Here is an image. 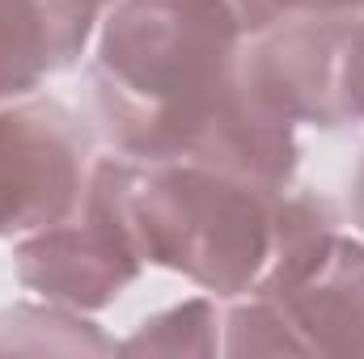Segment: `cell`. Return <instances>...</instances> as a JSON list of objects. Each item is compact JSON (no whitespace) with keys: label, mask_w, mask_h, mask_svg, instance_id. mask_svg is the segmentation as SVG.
<instances>
[{"label":"cell","mask_w":364,"mask_h":359,"mask_svg":"<svg viewBox=\"0 0 364 359\" xmlns=\"http://www.w3.org/2000/svg\"><path fill=\"white\" fill-rule=\"evenodd\" d=\"M242 81L288 123L348 127L364 118V17L284 13L242 51Z\"/></svg>","instance_id":"cell-3"},{"label":"cell","mask_w":364,"mask_h":359,"mask_svg":"<svg viewBox=\"0 0 364 359\" xmlns=\"http://www.w3.org/2000/svg\"><path fill=\"white\" fill-rule=\"evenodd\" d=\"M81 4H90L93 13H102V9H114V4H119V0H81Z\"/></svg>","instance_id":"cell-14"},{"label":"cell","mask_w":364,"mask_h":359,"mask_svg":"<svg viewBox=\"0 0 364 359\" xmlns=\"http://www.w3.org/2000/svg\"><path fill=\"white\" fill-rule=\"evenodd\" d=\"M225 330L229 334H225L220 351H229V355H305L296 330L259 292H250V304H237L225 317Z\"/></svg>","instance_id":"cell-10"},{"label":"cell","mask_w":364,"mask_h":359,"mask_svg":"<svg viewBox=\"0 0 364 359\" xmlns=\"http://www.w3.org/2000/svg\"><path fill=\"white\" fill-rule=\"evenodd\" d=\"M229 9L237 13V21H242V30H246V34L267 30L275 17H279V9H275L272 0H229Z\"/></svg>","instance_id":"cell-11"},{"label":"cell","mask_w":364,"mask_h":359,"mask_svg":"<svg viewBox=\"0 0 364 359\" xmlns=\"http://www.w3.org/2000/svg\"><path fill=\"white\" fill-rule=\"evenodd\" d=\"M4 351H64V355H110L119 343H110L97 326H90L77 309L64 304H17L0 313V355Z\"/></svg>","instance_id":"cell-8"},{"label":"cell","mask_w":364,"mask_h":359,"mask_svg":"<svg viewBox=\"0 0 364 359\" xmlns=\"http://www.w3.org/2000/svg\"><path fill=\"white\" fill-rule=\"evenodd\" d=\"M216 304L212 300H186L157 317H149L127 343H119L123 355H216Z\"/></svg>","instance_id":"cell-9"},{"label":"cell","mask_w":364,"mask_h":359,"mask_svg":"<svg viewBox=\"0 0 364 359\" xmlns=\"http://www.w3.org/2000/svg\"><path fill=\"white\" fill-rule=\"evenodd\" d=\"M255 292L284 313L305 355H364V245L335 224L288 245Z\"/></svg>","instance_id":"cell-6"},{"label":"cell","mask_w":364,"mask_h":359,"mask_svg":"<svg viewBox=\"0 0 364 359\" xmlns=\"http://www.w3.org/2000/svg\"><path fill=\"white\" fill-rule=\"evenodd\" d=\"M140 267L144 258L136 254L110 194L93 174L77 220L68 216L51 228H38L13 250V270L30 292L77 313L119 300L140 279Z\"/></svg>","instance_id":"cell-5"},{"label":"cell","mask_w":364,"mask_h":359,"mask_svg":"<svg viewBox=\"0 0 364 359\" xmlns=\"http://www.w3.org/2000/svg\"><path fill=\"white\" fill-rule=\"evenodd\" d=\"M242 38L229 0H119L90 72L110 144L292 190L296 123L242 81Z\"/></svg>","instance_id":"cell-1"},{"label":"cell","mask_w":364,"mask_h":359,"mask_svg":"<svg viewBox=\"0 0 364 359\" xmlns=\"http://www.w3.org/2000/svg\"><path fill=\"white\" fill-rule=\"evenodd\" d=\"M81 0H0V101L34 93L51 72L81 60L93 34Z\"/></svg>","instance_id":"cell-7"},{"label":"cell","mask_w":364,"mask_h":359,"mask_svg":"<svg viewBox=\"0 0 364 359\" xmlns=\"http://www.w3.org/2000/svg\"><path fill=\"white\" fill-rule=\"evenodd\" d=\"M90 140L55 97L0 106V237H30L77 216Z\"/></svg>","instance_id":"cell-4"},{"label":"cell","mask_w":364,"mask_h":359,"mask_svg":"<svg viewBox=\"0 0 364 359\" xmlns=\"http://www.w3.org/2000/svg\"><path fill=\"white\" fill-rule=\"evenodd\" d=\"M284 13H364V0H272Z\"/></svg>","instance_id":"cell-12"},{"label":"cell","mask_w":364,"mask_h":359,"mask_svg":"<svg viewBox=\"0 0 364 359\" xmlns=\"http://www.w3.org/2000/svg\"><path fill=\"white\" fill-rule=\"evenodd\" d=\"M93 178L144 263L178 270L216 296L255 292L288 245L335 224L322 199L191 161L106 157Z\"/></svg>","instance_id":"cell-2"},{"label":"cell","mask_w":364,"mask_h":359,"mask_svg":"<svg viewBox=\"0 0 364 359\" xmlns=\"http://www.w3.org/2000/svg\"><path fill=\"white\" fill-rule=\"evenodd\" d=\"M352 220L364 233V157H360V165H356V174H352Z\"/></svg>","instance_id":"cell-13"}]
</instances>
